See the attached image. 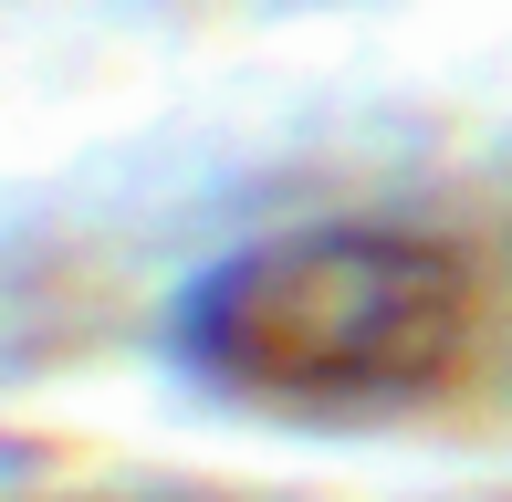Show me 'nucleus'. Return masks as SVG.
I'll return each instance as SVG.
<instances>
[{
    "label": "nucleus",
    "mask_w": 512,
    "mask_h": 502,
    "mask_svg": "<svg viewBox=\"0 0 512 502\" xmlns=\"http://www.w3.org/2000/svg\"><path fill=\"white\" fill-rule=\"evenodd\" d=\"M481 283L418 231H283L189 293V356L272 408H408L460 377Z\"/></svg>",
    "instance_id": "nucleus-1"
}]
</instances>
